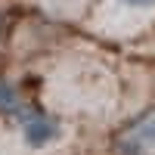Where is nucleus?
<instances>
[{
    "label": "nucleus",
    "mask_w": 155,
    "mask_h": 155,
    "mask_svg": "<svg viewBox=\"0 0 155 155\" xmlns=\"http://www.w3.org/2000/svg\"><path fill=\"white\" fill-rule=\"evenodd\" d=\"M3 28H6V16L0 12V37H3Z\"/></svg>",
    "instance_id": "nucleus-3"
},
{
    "label": "nucleus",
    "mask_w": 155,
    "mask_h": 155,
    "mask_svg": "<svg viewBox=\"0 0 155 155\" xmlns=\"http://www.w3.org/2000/svg\"><path fill=\"white\" fill-rule=\"evenodd\" d=\"M121 155H155V112L143 115L130 130H124L118 140Z\"/></svg>",
    "instance_id": "nucleus-2"
},
{
    "label": "nucleus",
    "mask_w": 155,
    "mask_h": 155,
    "mask_svg": "<svg viewBox=\"0 0 155 155\" xmlns=\"http://www.w3.org/2000/svg\"><path fill=\"white\" fill-rule=\"evenodd\" d=\"M155 22V0H102L99 3V31L106 34H134Z\"/></svg>",
    "instance_id": "nucleus-1"
}]
</instances>
